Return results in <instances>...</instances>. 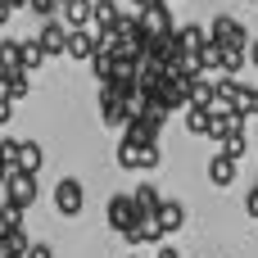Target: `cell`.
<instances>
[{"mask_svg":"<svg viewBox=\"0 0 258 258\" xmlns=\"http://www.w3.org/2000/svg\"><path fill=\"white\" fill-rule=\"evenodd\" d=\"M136 222H141V204H136V195H132V190H127V195H113V200H109V227H113L118 236H127Z\"/></svg>","mask_w":258,"mask_h":258,"instance_id":"cell-1","label":"cell"},{"mask_svg":"<svg viewBox=\"0 0 258 258\" xmlns=\"http://www.w3.org/2000/svg\"><path fill=\"white\" fill-rule=\"evenodd\" d=\"M82 204H86L82 181H77V177H59V186H54V209H59V218H77Z\"/></svg>","mask_w":258,"mask_h":258,"instance_id":"cell-2","label":"cell"},{"mask_svg":"<svg viewBox=\"0 0 258 258\" xmlns=\"http://www.w3.org/2000/svg\"><path fill=\"white\" fill-rule=\"evenodd\" d=\"M5 200H14V204L32 209V204H36V172L14 168V172H9V181H5Z\"/></svg>","mask_w":258,"mask_h":258,"instance_id":"cell-3","label":"cell"},{"mask_svg":"<svg viewBox=\"0 0 258 258\" xmlns=\"http://www.w3.org/2000/svg\"><path fill=\"white\" fill-rule=\"evenodd\" d=\"M209 36H213L218 45H249V32H245L231 14H218V18L209 23Z\"/></svg>","mask_w":258,"mask_h":258,"instance_id":"cell-4","label":"cell"},{"mask_svg":"<svg viewBox=\"0 0 258 258\" xmlns=\"http://www.w3.org/2000/svg\"><path fill=\"white\" fill-rule=\"evenodd\" d=\"M236 168H240V154H231V150L222 145V150L209 159V181H213V186H231V181H236Z\"/></svg>","mask_w":258,"mask_h":258,"instance_id":"cell-5","label":"cell"},{"mask_svg":"<svg viewBox=\"0 0 258 258\" xmlns=\"http://www.w3.org/2000/svg\"><path fill=\"white\" fill-rule=\"evenodd\" d=\"M163 236H168V231L159 227V213H141V222H136L122 240H127V245H159Z\"/></svg>","mask_w":258,"mask_h":258,"instance_id":"cell-6","label":"cell"},{"mask_svg":"<svg viewBox=\"0 0 258 258\" xmlns=\"http://www.w3.org/2000/svg\"><path fill=\"white\" fill-rule=\"evenodd\" d=\"M100 50V41L91 36V32H82V27H73L68 32V59H86L91 63V54Z\"/></svg>","mask_w":258,"mask_h":258,"instance_id":"cell-7","label":"cell"},{"mask_svg":"<svg viewBox=\"0 0 258 258\" xmlns=\"http://www.w3.org/2000/svg\"><path fill=\"white\" fill-rule=\"evenodd\" d=\"M91 9H95V0H63L59 18H63L68 27H86V23H91Z\"/></svg>","mask_w":258,"mask_h":258,"instance_id":"cell-8","label":"cell"},{"mask_svg":"<svg viewBox=\"0 0 258 258\" xmlns=\"http://www.w3.org/2000/svg\"><path fill=\"white\" fill-rule=\"evenodd\" d=\"M27 231H5L0 227V258H27Z\"/></svg>","mask_w":258,"mask_h":258,"instance_id":"cell-9","label":"cell"},{"mask_svg":"<svg viewBox=\"0 0 258 258\" xmlns=\"http://www.w3.org/2000/svg\"><path fill=\"white\" fill-rule=\"evenodd\" d=\"M186 127H190V136H209V132H213V109L190 104V109H186Z\"/></svg>","mask_w":258,"mask_h":258,"instance_id":"cell-10","label":"cell"},{"mask_svg":"<svg viewBox=\"0 0 258 258\" xmlns=\"http://www.w3.org/2000/svg\"><path fill=\"white\" fill-rule=\"evenodd\" d=\"M181 222H186V209H181L177 200H163V204H159V227H163V231H181Z\"/></svg>","mask_w":258,"mask_h":258,"instance_id":"cell-11","label":"cell"},{"mask_svg":"<svg viewBox=\"0 0 258 258\" xmlns=\"http://www.w3.org/2000/svg\"><path fill=\"white\" fill-rule=\"evenodd\" d=\"M177 41H181V50H204L213 36L204 32V27H195V23H186V27H177Z\"/></svg>","mask_w":258,"mask_h":258,"instance_id":"cell-12","label":"cell"},{"mask_svg":"<svg viewBox=\"0 0 258 258\" xmlns=\"http://www.w3.org/2000/svg\"><path fill=\"white\" fill-rule=\"evenodd\" d=\"M118 14H122V9H118V0H95L91 23H95V27H113V23H118Z\"/></svg>","mask_w":258,"mask_h":258,"instance_id":"cell-13","label":"cell"},{"mask_svg":"<svg viewBox=\"0 0 258 258\" xmlns=\"http://www.w3.org/2000/svg\"><path fill=\"white\" fill-rule=\"evenodd\" d=\"M41 163H45L41 145H36V141H23V150H18V168H23V172H36Z\"/></svg>","mask_w":258,"mask_h":258,"instance_id":"cell-14","label":"cell"},{"mask_svg":"<svg viewBox=\"0 0 258 258\" xmlns=\"http://www.w3.org/2000/svg\"><path fill=\"white\" fill-rule=\"evenodd\" d=\"M132 195H136V204H141V213H159V204H163V195H159V186H150V181H145V186H136Z\"/></svg>","mask_w":258,"mask_h":258,"instance_id":"cell-15","label":"cell"},{"mask_svg":"<svg viewBox=\"0 0 258 258\" xmlns=\"http://www.w3.org/2000/svg\"><path fill=\"white\" fill-rule=\"evenodd\" d=\"M23 213H27L23 204L5 200V204H0V227H5V231H23Z\"/></svg>","mask_w":258,"mask_h":258,"instance_id":"cell-16","label":"cell"},{"mask_svg":"<svg viewBox=\"0 0 258 258\" xmlns=\"http://www.w3.org/2000/svg\"><path fill=\"white\" fill-rule=\"evenodd\" d=\"M23 68V41H0V73Z\"/></svg>","mask_w":258,"mask_h":258,"instance_id":"cell-17","label":"cell"},{"mask_svg":"<svg viewBox=\"0 0 258 258\" xmlns=\"http://www.w3.org/2000/svg\"><path fill=\"white\" fill-rule=\"evenodd\" d=\"M245 45H222V73H240L245 68Z\"/></svg>","mask_w":258,"mask_h":258,"instance_id":"cell-18","label":"cell"},{"mask_svg":"<svg viewBox=\"0 0 258 258\" xmlns=\"http://www.w3.org/2000/svg\"><path fill=\"white\" fill-rule=\"evenodd\" d=\"M50 54H45V45L41 41H23V68H41Z\"/></svg>","mask_w":258,"mask_h":258,"instance_id":"cell-19","label":"cell"},{"mask_svg":"<svg viewBox=\"0 0 258 258\" xmlns=\"http://www.w3.org/2000/svg\"><path fill=\"white\" fill-rule=\"evenodd\" d=\"M27 73L32 68H9V100H23L32 86H27Z\"/></svg>","mask_w":258,"mask_h":258,"instance_id":"cell-20","label":"cell"},{"mask_svg":"<svg viewBox=\"0 0 258 258\" xmlns=\"http://www.w3.org/2000/svg\"><path fill=\"white\" fill-rule=\"evenodd\" d=\"M136 150H141V145L122 136V141H118V168H127V172H132V168H136Z\"/></svg>","mask_w":258,"mask_h":258,"instance_id":"cell-21","label":"cell"},{"mask_svg":"<svg viewBox=\"0 0 258 258\" xmlns=\"http://www.w3.org/2000/svg\"><path fill=\"white\" fill-rule=\"evenodd\" d=\"M136 168H145V172H150V168H159V141H150V145H141V150H136Z\"/></svg>","mask_w":258,"mask_h":258,"instance_id":"cell-22","label":"cell"},{"mask_svg":"<svg viewBox=\"0 0 258 258\" xmlns=\"http://www.w3.org/2000/svg\"><path fill=\"white\" fill-rule=\"evenodd\" d=\"M27 9H32L36 18H59V9H63V0H27Z\"/></svg>","mask_w":258,"mask_h":258,"instance_id":"cell-23","label":"cell"},{"mask_svg":"<svg viewBox=\"0 0 258 258\" xmlns=\"http://www.w3.org/2000/svg\"><path fill=\"white\" fill-rule=\"evenodd\" d=\"M18 150H23V141H0V159L9 168H18Z\"/></svg>","mask_w":258,"mask_h":258,"instance_id":"cell-24","label":"cell"},{"mask_svg":"<svg viewBox=\"0 0 258 258\" xmlns=\"http://www.w3.org/2000/svg\"><path fill=\"white\" fill-rule=\"evenodd\" d=\"M245 145H249V136H245V127H236V132L227 136V150H231V154H245Z\"/></svg>","mask_w":258,"mask_h":258,"instance_id":"cell-25","label":"cell"},{"mask_svg":"<svg viewBox=\"0 0 258 258\" xmlns=\"http://www.w3.org/2000/svg\"><path fill=\"white\" fill-rule=\"evenodd\" d=\"M245 213H249V218H254V222H258V186H254V190H249V195H245Z\"/></svg>","mask_w":258,"mask_h":258,"instance_id":"cell-26","label":"cell"},{"mask_svg":"<svg viewBox=\"0 0 258 258\" xmlns=\"http://www.w3.org/2000/svg\"><path fill=\"white\" fill-rule=\"evenodd\" d=\"M27 258H54V249H50V245H32V249H27Z\"/></svg>","mask_w":258,"mask_h":258,"instance_id":"cell-27","label":"cell"},{"mask_svg":"<svg viewBox=\"0 0 258 258\" xmlns=\"http://www.w3.org/2000/svg\"><path fill=\"white\" fill-rule=\"evenodd\" d=\"M245 109H249V118H258V86H249V100H245Z\"/></svg>","mask_w":258,"mask_h":258,"instance_id":"cell-28","label":"cell"},{"mask_svg":"<svg viewBox=\"0 0 258 258\" xmlns=\"http://www.w3.org/2000/svg\"><path fill=\"white\" fill-rule=\"evenodd\" d=\"M9 118H14V109H9V100H0V127H5Z\"/></svg>","mask_w":258,"mask_h":258,"instance_id":"cell-29","label":"cell"},{"mask_svg":"<svg viewBox=\"0 0 258 258\" xmlns=\"http://www.w3.org/2000/svg\"><path fill=\"white\" fill-rule=\"evenodd\" d=\"M249 63H254V68H258V36H254V41H249Z\"/></svg>","mask_w":258,"mask_h":258,"instance_id":"cell-30","label":"cell"},{"mask_svg":"<svg viewBox=\"0 0 258 258\" xmlns=\"http://www.w3.org/2000/svg\"><path fill=\"white\" fill-rule=\"evenodd\" d=\"M9 172H14V168H9V163H5V159H0V186H5V181H9Z\"/></svg>","mask_w":258,"mask_h":258,"instance_id":"cell-31","label":"cell"},{"mask_svg":"<svg viewBox=\"0 0 258 258\" xmlns=\"http://www.w3.org/2000/svg\"><path fill=\"white\" fill-rule=\"evenodd\" d=\"M132 5H136V9H141V14H145V9H154V5H159V0H132Z\"/></svg>","mask_w":258,"mask_h":258,"instance_id":"cell-32","label":"cell"},{"mask_svg":"<svg viewBox=\"0 0 258 258\" xmlns=\"http://www.w3.org/2000/svg\"><path fill=\"white\" fill-rule=\"evenodd\" d=\"M9 14H14V9H9V5H5V0H0V27H5V23H9Z\"/></svg>","mask_w":258,"mask_h":258,"instance_id":"cell-33","label":"cell"},{"mask_svg":"<svg viewBox=\"0 0 258 258\" xmlns=\"http://www.w3.org/2000/svg\"><path fill=\"white\" fill-rule=\"evenodd\" d=\"M159 258H181V254H177L172 245H163V249H159Z\"/></svg>","mask_w":258,"mask_h":258,"instance_id":"cell-34","label":"cell"},{"mask_svg":"<svg viewBox=\"0 0 258 258\" xmlns=\"http://www.w3.org/2000/svg\"><path fill=\"white\" fill-rule=\"evenodd\" d=\"M132 258H136V254H132Z\"/></svg>","mask_w":258,"mask_h":258,"instance_id":"cell-35","label":"cell"}]
</instances>
